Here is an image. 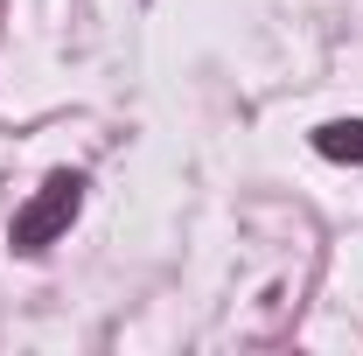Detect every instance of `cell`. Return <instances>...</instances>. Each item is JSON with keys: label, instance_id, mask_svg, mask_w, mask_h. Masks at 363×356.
<instances>
[{"label": "cell", "instance_id": "obj_1", "mask_svg": "<svg viewBox=\"0 0 363 356\" xmlns=\"http://www.w3.org/2000/svg\"><path fill=\"white\" fill-rule=\"evenodd\" d=\"M77 210H84V175L77 168H49L43 189L14 210V223H7V245L21 252V259H43L49 245L77 223Z\"/></svg>", "mask_w": 363, "mask_h": 356}, {"label": "cell", "instance_id": "obj_2", "mask_svg": "<svg viewBox=\"0 0 363 356\" xmlns=\"http://www.w3.org/2000/svg\"><path fill=\"white\" fill-rule=\"evenodd\" d=\"M315 154L363 168V119H328V126H315Z\"/></svg>", "mask_w": 363, "mask_h": 356}]
</instances>
